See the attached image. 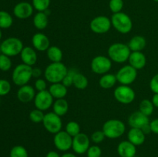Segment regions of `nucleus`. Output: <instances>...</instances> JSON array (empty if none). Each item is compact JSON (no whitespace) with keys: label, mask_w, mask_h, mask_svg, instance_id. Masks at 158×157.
<instances>
[{"label":"nucleus","mask_w":158,"mask_h":157,"mask_svg":"<svg viewBox=\"0 0 158 157\" xmlns=\"http://www.w3.org/2000/svg\"><path fill=\"white\" fill-rule=\"evenodd\" d=\"M67 72V67L62 62H51L45 69L44 77L51 84L62 83Z\"/></svg>","instance_id":"obj_1"},{"label":"nucleus","mask_w":158,"mask_h":157,"mask_svg":"<svg viewBox=\"0 0 158 157\" xmlns=\"http://www.w3.org/2000/svg\"><path fill=\"white\" fill-rule=\"evenodd\" d=\"M131 51L127 44L121 42L114 43L107 50L108 57L112 62L117 63H123L128 61Z\"/></svg>","instance_id":"obj_2"},{"label":"nucleus","mask_w":158,"mask_h":157,"mask_svg":"<svg viewBox=\"0 0 158 157\" xmlns=\"http://www.w3.org/2000/svg\"><path fill=\"white\" fill-rule=\"evenodd\" d=\"M102 131L106 138L117 139L124 134L126 126L121 120L113 119L105 122Z\"/></svg>","instance_id":"obj_3"},{"label":"nucleus","mask_w":158,"mask_h":157,"mask_svg":"<svg viewBox=\"0 0 158 157\" xmlns=\"http://www.w3.org/2000/svg\"><path fill=\"white\" fill-rule=\"evenodd\" d=\"M32 78V66L22 63L15 67L12 74V79L14 84L18 86L27 85Z\"/></svg>","instance_id":"obj_4"},{"label":"nucleus","mask_w":158,"mask_h":157,"mask_svg":"<svg viewBox=\"0 0 158 157\" xmlns=\"http://www.w3.org/2000/svg\"><path fill=\"white\" fill-rule=\"evenodd\" d=\"M112 26L120 33L127 34L133 28V22L131 17L124 12L114 13L111 16Z\"/></svg>","instance_id":"obj_5"},{"label":"nucleus","mask_w":158,"mask_h":157,"mask_svg":"<svg viewBox=\"0 0 158 157\" xmlns=\"http://www.w3.org/2000/svg\"><path fill=\"white\" fill-rule=\"evenodd\" d=\"M23 43L19 38L15 37H10L2 42L0 49L2 54L9 57L15 56L21 53L23 49Z\"/></svg>","instance_id":"obj_6"},{"label":"nucleus","mask_w":158,"mask_h":157,"mask_svg":"<svg viewBox=\"0 0 158 157\" xmlns=\"http://www.w3.org/2000/svg\"><path fill=\"white\" fill-rule=\"evenodd\" d=\"M114 96L117 102L122 104L127 105L134 102L136 94L134 89L129 86L120 85L114 89Z\"/></svg>","instance_id":"obj_7"},{"label":"nucleus","mask_w":158,"mask_h":157,"mask_svg":"<svg viewBox=\"0 0 158 157\" xmlns=\"http://www.w3.org/2000/svg\"><path fill=\"white\" fill-rule=\"evenodd\" d=\"M91 69L97 75H104L108 73L112 67V61L109 57L104 55H97L91 61Z\"/></svg>","instance_id":"obj_8"},{"label":"nucleus","mask_w":158,"mask_h":157,"mask_svg":"<svg viewBox=\"0 0 158 157\" xmlns=\"http://www.w3.org/2000/svg\"><path fill=\"white\" fill-rule=\"evenodd\" d=\"M43 124L45 129L52 134H56L57 132L61 131L63 127L61 117L53 112L45 114Z\"/></svg>","instance_id":"obj_9"},{"label":"nucleus","mask_w":158,"mask_h":157,"mask_svg":"<svg viewBox=\"0 0 158 157\" xmlns=\"http://www.w3.org/2000/svg\"><path fill=\"white\" fill-rule=\"evenodd\" d=\"M137 76V70L130 65L123 66L116 74L117 80L119 83L125 86L132 84Z\"/></svg>","instance_id":"obj_10"},{"label":"nucleus","mask_w":158,"mask_h":157,"mask_svg":"<svg viewBox=\"0 0 158 157\" xmlns=\"http://www.w3.org/2000/svg\"><path fill=\"white\" fill-rule=\"evenodd\" d=\"M112 26L110 18L105 15H98L91 20L89 28L96 34H104L109 32Z\"/></svg>","instance_id":"obj_11"},{"label":"nucleus","mask_w":158,"mask_h":157,"mask_svg":"<svg viewBox=\"0 0 158 157\" xmlns=\"http://www.w3.org/2000/svg\"><path fill=\"white\" fill-rule=\"evenodd\" d=\"M53 97L49 93V90L41 91L35 94L34 98V106L35 109H40L42 111H46L49 109L53 104Z\"/></svg>","instance_id":"obj_12"},{"label":"nucleus","mask_w":158,"mask_h":157,"mask_svg":"<svg viewBox=\"0 0 158 157\" xmlns=\"http://www.w3.org/2000/svg\"><path fill=\"white\" fill-rule=\"evenodd\" d=\"M53 143L56 149L60 151H67L72 148L73 137L66 131H60L55 134Z\"/></svg>","instance_id":"obj_13"},{"label":"nucleus","mask_w":158,"mask_h":157,"mask_svg":"<svg viewBox=\"0 0 158 157\" xmlns=\"http://www.w3.org/2000/svg\"><path fill=\"white\" fill-rule=\"evenodd\" d=\"M89 139L87 135L80 132L73 138L72 149L77 154H83L89 148Z\"/></svg>","instance_id":"obj_14"},{"label":"nucleus","mask_w":158,"mask_h":157,"mask_svg":"<svg viewBox=\"0 0 158 157\" xmlns=\"http://www.w3.org/2000/svg\"><path fill=\"white\" fill-rule=\"evenodd\" d=\"M34 8L28 2H20L17 3L13 9V14L19 19H26L32 15Z\"/></svg>","instance_id":"obj_15"},{"label":"nucleus","mask_w":158,"mask_h":157,"mask_svg":"<svg viewBox=\"0 0 158 157\" xmlns=\"http://www.w3.org/2000/svg\"><path fill=\"white\" fill-rule=\"evenodd\" d=\"M128 124L131 128H137L142 129L150 124L149 117L145 115L140 111H136L131 114L128 118Z\"/></svg>","instance_id":"obj_16"},{"label":"nucleus","mask_w":158,"mask_h":157,"mask_svg":"<svg viewBox=\"0 0 158 157\" xmlns=\"http://www.w3.org/2000/svg\"><path fill=\"white\" fill-rule=\"evenodd\" d=\"M32 43L34 49L40 52H44L50 47L49 38L42 32H36L32 35Z\"/></svg>","instance_id":"obj_17"},{"label":"nucleus","mask_w":158,"mask_h":157,"mask_svg":"<svg viewBox=\"0 0 158 157\" xmlns=\"http://www.w3.org/2000/svg\"><path fill=\"white\" fill-rule=\"evenodd\" d=\"M35 96V89L29 85L20 86L17 92V98L21 103H28L34 100Z\"/></svg>","instance_id":"obj_18"},{"label":"nucleus","mask_w":158,"mask_h":157,"mask_svg":"<svg viewBox=\"0 0 158 157\" xmlns=\"http://www.w3.org/2000/svg\"><path fill=\"white\" fill-rule=\"evenodd\" d=\"M20 57H21L23 63L30 66H34L36 63L37 58H38L35 49L30 46L23 47V50L20 53Z\"/></svg>","instance_id":"obj_19"},{"label":"nucleus","mask_w":158,"mask_h":157,"mask_svg":"<svg viewBox=\"0 0 158 157\" xmlns=\"http://www.w3.org/2000/svg\"><path fill=\"white\" fill-rule=\"evenodd\" d=\"M128 61L130 66L137 70L143 69L147 64V58L142 52H131Z\"/></svg>","instance_id":"obj_20"},{"label":"nucleus","mask_w":158,"mask_h":157,"mask_svg":"<svg viewBox=\"0 0 158 157\" xmlns=\"http://www.w3.org/2000/svg\"><path fill=\"white\" fill-rule=\"evenodd\" d=\"M117 152L120 157H134L137 152L136 146L126 140L122 141L117 146Z\"/></svg>","instance_id":"obj_21"},{"label":"nucleus","mask_w":158,"mask_h":157,"mask_svg":"<svg viewBox=\"0 0 158 157\" xmlns=\"http://www.w3.org/2000/svg\"><path fill=\"white\" fill-rule=\"evenodd\" d=\"M145 133L140 129L131 128L127 133L128 141L136 146L143 144L145 141Z\"/></svg>","instance_id":"obj_22"},{"label":"nucleus","mask_w":158,"mask_h":157,"mask_svg":"<svg viewBox=\"0 0 158 157\" xmlns=\"http://www.w3.org/2000/svg\"><path fill=\"white\" fill-rule=\"evenodd\" d=\"M127 46L131 52H142L147 46L146 38L142 35H135L131 38Z\"/></svg>","instance_id":"obj_23"},{"label":"nucleus","mask_w":158,"mask_h":157,"mask_svg":"<svg viewBox=\"0 0 158 157\" xmlns=\"http://www.w3.org/2000/svg\"><path fill=\"white\" fill-rule=\"evenodd\" d=\"M49 93L52 95L53 99H64L67 95V87L65 86L62 83H52L49 88Z\"/></svg>","instance_id":"obj_24"},{"label":"nucleus","mask_w":158,"mask_h":157,"mask_svg":"<svg viewBox=\"0 0 158 157\" xmlns=\"http://www.w3.org/2000/svg\"><path fill=\"white\" fill-rule=\"evenodd\" d=\"M33 26L39 30L45 29L48 26L49 18L48 14L46 12H38L33 17Z\"/></svg>","instance_id":"obj_25"},{"label":"nucleus","mask_w":158,"mask_h":157,"mask_svg":"<svg viewBox=\"0 0 158 157\" xmlns=\"http://www.w3.org/2000/svg\"><path fill=\"white\" fill-rule=\"evenodd\" d=\"M52 112L60 117L63 116L67 113L69 110V104L65 99H56L52 104Z\"/></svg>","instance_id":"obj_26"},{"label":"nucleus","mask_w":158,"mask_h":157,"mask_svg":"<svg viewBox=\"0 0 158 157\" xmlns=\"http://www.w3.org/2000/svg\"><path fill=\"white\" fill-rule=\"evenodd\" d=\"M117 82V80L116 75L111 73H106L100 77V80H99V85L103 89H109L114 87Z\"/></svg>","instance_id":"obj_27"},{"label":"nucleus","mask_w":158,"mask_h":157,"mask_svg":"<svg viewBox=\"0 0 158 157\" xmlns=\"http://www.w3.org/2000/svg\"><path fill=\"white\" fill-rule=\"evenodd\" d=\"M46 55L52 62H59L63 59V52L58 46H50L46 50Z\"/></svg>","instance_id":"obj_28"},{"label":"nucleus","mask_w":158,"mask_h":157,"mask_svg":"<svg viewBox=\"0 0 158 157\" xmlns=\"http://www.w3.org/2000/svg\"><path fill=\"white\" fill-rule=\"evenodd\" d=\"M88 84H89V81L86 75L77 72L74 76L73 86H74V87L78 89H84L87 87Z\"/></svg>","instance_id":"obj_29"},{"label":"nucleus","mask_w":158,"mask_h":157,"mask_svg":"<svg viewBox=\"0 0 158 157\" xmlns=\"http://www.w3.org/2000/svg\"><path fill=\"white\" fill-rule=\"evenodd\" d=\"M154 105H153L152 102L149 99L142 100L139 105V111L148 117L152 115V113L154 112Z\"/></svg>","instance_id":"obj_30"},{"label":"nucleus","mask_w":158,"mask_h":157,"mask_svg":"<svg viewBox=\"0 0 158 157\" xmlns=\"http://www.w3.org/2000/svg\"><path fill=\"white\" fill-rule=\"evenodd\" d=\"M13 23V18L9 12L0 11V29H8Z\"/></svg>","instance_id":"obj_31"},{"label":"nucleus","mask_w":158,"mask_h":157,"mask_svg":"<svg viewBox=\"0 0 158 157\" xmlns=\"http://www.w3.org/2000/svg\"><path fill=\"white\" fill-rule=\"evenodd\" d=\"M65 131L73 138L74 136L80 133V126L77 122L70 121L66 124Z\"/></svg>","instance_id":"obj_32"},{"label":"nucleus","mask_w":158,"mask_h":157,"mask_svg":"<svg viewBox=\"0 0 158 157\" xmlns=\"http://www.w3.org/2000/svg\"><path fill=\"white\" fill-rule=\"evenodd\" d=\"M32 5L37 12H45L49 9L50 0H32Z\"/></svg>","instance_id":"obj_33"},{"label":"nucleus","mask_w":158,"mask_h":157,"mask_svg":"<svg viewBox=\"0 0 158 157\" xmlns=\"http://www.w3.org/2000/svg\"><path fill=\"white\" fill-rule=\"evenodd\" d=\"M45 114L43 113V111L40 109H35L29 112V119L34 123H43V119H44Z\"/></svg>","instance_id":"obj_34"},{"label":"nucleus","mask_w":158,"mask_h":157,"mask_svg":"<svg viewBox=\"0 0 158 157\" xmlns=\"http://www.w3.org/2000/svg\"><path fill=\"white\" fill-rule=\"evenodd\" d=\"M10 157H29L26 148L23 146H15L12 148L9 154Z\"/></svg>","instance_id":"obj_35"},{"label":"nucleus","mask_w":158,"mask_h":157,"mask_svg":"<svg viewBox=\"0 0 158 157\" xmlns=\"http://www.w3.org/2000/svg\"><path fill=\"white\" fill-rule=\"evenodd\" d=\"M12 67V61L10 57L8 55L1 54L0 55V70L3 72L9 71Z\"/></svg>","instance_id":"obj_36"},{"label":"nucleus","mask_w":158,"mask_h":157,"mask_svg":"<svg viewBox=\"0 0 158 157\" xmlns=\"http://www.w3.org/2000/svg\"><path fill=\"white\" fill-rule=\"evenodd\" d=\"M123 0H110L109 8L113 13H117L120 12L123 8Z\"/></svg>","instance_id":"obj_37"},{"label":"nucleus","mask_w":158,"mask_h":157,"mask_svg":"<svg viewBox=\"0 0 158 157\" xmlns=\"http://www.w3.org/2000/svg\"><path fill=\"white\" fill-rule=\"evenodd\" d=\"M77 72L75 69H69V70H68L66 76L64 77L63 80L62 81V83L67 88L73 86V84L74 76H75V75L77 74Z\"/></svg>","instance_id":"obj_38"},{"label":"nucleus","mask_w":158,"mask_h":157,"mask_svg":"<svg viewBox=\"0 0 158 157\" xmlns=\"http://www.w3.org/2000/svg\"><path fill=\"white\" fill-rule=\"evenodd\" d=\"M11 90V84L8 80L0 79V96L6 95Z\"/></svg>","instance_id":"obj_39"},{"label":"nucleus","mask_w":158,"mask_h":157,"mask_svg":"<svg viewBox=\"0 0 158 157\" xmlns=\"http://www.w3.org/2000/svg\"><path fill=\"white\" fill-rule=\"evenodd\" d=\"M86 154H87V157H100L102 151L98 146H89Z\"/></svg>","instance_id":"obj_40"},{"label":"nucleus","mask_w":158,"mask_h":157,"mask_svg":"<svg viewBox=\"0 0 158 157\" xmlns=\"http://www.w3.org/2000/svg\"><path fill=\"white\" fill-rule=\"evenodd\" d=\"M105 135L102 130L95 131L91 135V139L94 143H100L104 140Z\"/></svg>","instance_id":"obj_41"},{"label":"nucleus","mask_w":158,"mask_h":157,"mask_svg":"<svg viewBox=\"0 0 158 157\" xmlns=\"http://www.w3.org/2000/svg\"><path fill=\"white\" fill-rule=\"evenodd\" d=\"M34 87H35V90L38 91V92L47 90L46 89L47 83H46V80L43 79V78H37L35 82V84H34Z\"/></svg>","instance_id":"obj_42"},{"label":"nucleus","mask_w":158,"mask_h":157,"mask_svg":"<svg viewBox=\"0 0 158 157\" xmlns=\"http://www.w3.org/2000/svg\"><path fill=\"white\" fill-rule=\"evenodd\" d=\"M150 89L154 93H158V73L151 78L150 81Z\"/></svg>","instance_id":"obj_43"},{"label":"nucleus","mask_w":158,"mask_h":157,"mask_svg":"<svg viewBox=\"0 0 158 157\" xmlns=\"http://www.w3.org/2000/svg\"><path fill=\"white\" fill-rule=\"evenodd\" d=\"M150 127H151V132L158 135V119H155L150 122Z\"/></svg>","instance_id":"obj_44"},{"label":"nucleus","mask_w":158,"mask_h":157,"mask_svg":"<svg viewBox=\"0 0 158 157\" xmlns=\"http://www.w3.org/2000/svg\"><path fill=\"white\" fill-rule=\"evenodd\" d=\"M42 75V70L40 68H32V77L35 78H40Z\"/></svg>","instance_id":"obj_45"},{"label":"nucleus","mask_w":158,"mask_h":157,"mask_svg":"<svg viewBox=\"0 0 158 157\" xmlns=\"http://www.w3.org/2000/svg\"><path fill=\"white\" fill-rule=\"evenodd\" d=\"M151 102H152L154 107L158 108V93H154V95L152 97V99H151Z\"/></svg>","instance_id":"obj_46"},{"label":"nucleus","mask_w":158,"mask_h":157,"mask_svg":"<svg viewBox=\"0 0 158 157\" xmlns=\"http://www.w3.org/2000/svg\"><path fill=\"white\" fill-rule=\"evenodd\" d=\"M46 157H61V156H60V155H59L56 152H55V151H50V152H49L47 154H46Z\"/></svg>","instance_id":"obj_47"},{"label":"nucleus","mask_w":158,"mask_h":157,"mask_svg":"<svg viewBox=\"0 0 158 157\" xmlns=\"http://www.w3.org/2000/svg\"><path fill=\"white\" fill-rule=\"evenodd\" d=\"M61 157H77V156L73 153H65L63 154Z\"/></svg>","instance_id":"obj_48"},{"label":"nucleus","mask_w":158,"mask_h":157,"mask_svg":"<svg viewBox=\"0 0 158 157\" xmlns=\"http://www.w3.org/2000/svg\"><path fill=\"white\" fill-rule=\"evenodd\" d=\"M2 31H1V29H0V39H1V38H2Z\"/></svg>","instance_id":"obj_49"},{"label":"nucleus","mask_w":158,"mask_h":157,"mask_svg":"<svg viewBox=\"0 0 158 157\" xmlns=\"http://www.w3.org/2000/svg\"><path fill=\"white\" fill-rule=\"evenodd\" d=\"M153 1H154V2H158V0H153Z\"/></svg>","instance_id":"obj_50"}]
</instances>
